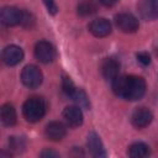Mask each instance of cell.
<instances>
[{"instance_id":"obj_19","label":"cell","mask_w":158,"mask_h":158,"mask_svg":"<svg viewBox=\"0 0 158 158\" xmlns=\"http://www.w3.org/2000/svg\"><path fill=\"white\" fill-rule=\"evenodd\" d=\"M9 148L14 152H21L25 148V141L21 137H10L9 139Z\"/></svg>"},{"instance_id":"obj_25","label":"cell","mask_w":158,"mask_h":158,"mask_svg":"<svg viewBox=\"0 0 158 158\" xmlns=\"http://www.w3.org/2000/svg\"><path fill=\"white\" fill-rule=\"evenodd\" d=\"M99 1H100L104 6H107V7H109V6H114L118 0H99Z\"/></svg>"},{"instance_id":"obj_7","label":"cell","mask_w":158,"mask_h":158,"mask_svg":"<svg viewBox=\"0 0 158 158\" xmlns=\"http://www.w3.org/2000/svg\"><path fill=\"white\" fill-rule=\"evenodd\" d=\"M23 59V51L21 47L16 44H10L4 48L2 51V60L6 65L14 67L17 65Z\"/></svg>"},{"instance_id":"obj_14","label":"cell","mask_w":158,"mask_h":158,"mask_svg":"<svg viewBox=\"0 0 158 158\" xmlns=\"http://www.w3.org/2000/svg\"><path fill=\"white\" fill-rule=\"evenodd\" d=\"M101 72L105 79L107 80H114L116 77H118V72H120V63L114 59V58H106L102 62L101 65Z\"/></svg>"},{"instance_id":"obj_2","label":"cell","mask_w":158,"mask_h":158,"mask_svg":"<svg viewBox=\"0 0 158 158\" xmlns=\"http://www.w3.org/2000/svg\"><path fill=\"white\" fill-rule=\"evenodd\" d=\"M47 111V102L41 96H31L22 105V115L28 122H38Z\"/></svg>"},{"instance_id":"obj_21","label":"cell","mask_w":158,"mask_h":158,"mask_svg":"<svg viewBox=\"0 0 158 158\" xmlns=\"http://www.w3.org/2000/svg\"><path fill=\"white\" fill-rule=\"evenodd\" d=\"M35 16L31 14V12H28V11H23L22 10V20H21V25L23 26V27H27V28H31V27H33V25H35Z\"/></svg>"},{"instance_id":"obj_5","label":"cell","mask_w":158,"mask_h":158,"mask_svg":"<svg viewBox=\"0 0 158 158\" xmlns=\"http://www.w3.org/2000/svg\"><path fill=\"white\" fill-rule=\"evenodd\" d=\"M35 56L41 63H51L56 58V49L52 43L47 41H40L35 46Z\"/></svg>"},{"instance_id":"obj_15","label":"cell","mask_w":158,"mask_h":158,"mask_svg":"<svg viewBox=\"0 0 158 158\" xmlns=\"http://www.w3.org/2000/svg\"><path fill=\"white\" fill-rule=\"evenodd\" d=\"M0 117H1V122L5 126H14L17 121L15 107L11 104H4L0 110Z\"/></svg>"},{"instance_id":"obj_9","label":"cell","mask_w":158,"mask_h":158,"mask_svg":"<svg viewBox=\"0 0 158 158\" xmlns=\"http://www.w3.org/2000/svg\"><path fill=\"white\" fill-rule=\"evenodd\" d=\"M90 33L95 37H106L111 33V23L109 22V20L104 19V17H99V19H95L93 20L89 26H88Z\"/></svg>"},{"instance_id":"obj_18","label":"cell","mask_w":158,"mask_h":158,"mask_svg":"<svg viewBox=\"0 0 158 158\" xmlns=\"http://www.w3.org/2000/svg\"><path fill=\"white\" fill-rule=\"evenodd\" d=\"M69 98H70V99H72L79 107L89 109V106H90L88 95L85 94L84 90H81V89H79V88H75V89L73 90V93L69 95Z\"/></svg>"},{"instance_id":"obj_26","label":"cell","mask_w":158,"mask_h":158,"mask_svg":"<svg viewBox=\"0 0 158 158\" xmlns=\"http://www.w3.org/2000/svg\"><path fill=\"white\" fill-rule=\"evenodd\" d=\"M157 54H158V47H157Z\"/></svg>"},{"instance_id":"obj_3","label":"cell","mask_w":158,"mask_h":158,"mask_svg":"<svg viewBox=\"0 0 158 158\" xmlns=\"http://www.w3.org/2000/svg\"><path fill=\"white\" fill-rule=\"evenodd\" d=\"M42 80H43L42 72L40 70L38 67H36L33 64L26 65L21 72V81L23 83L25 86H27L30 89L38 88L42 84Z\"/></svg>"},{"instance_id":"obj_4","label":"cell","mask_w":158,"mask_h":158,"mask_svg":"<svg viewBox=\"0 0 158 158\" xmlns=\"http://www.w3.org/2000/svg\"><path fill=\"white\" fill-rule=\"evenodd\" d=\"M115 23L120 31L125 33H133L138 30V20L130 12H121L115 16Z\"/></svg>"},{"instance_id":"obj_12","label":"cell","mask_w":158,"mask_h":158,"mask_svg":"<svg viewBox=\"0 0 158 158\" xmlns=\"http://www.w3.org/2000/svg\"><path fill=\"white\" fill-rule=\"evenodd\" d=\"M63 118L72 127H78L83 123V112L79 106H67L63 110Z\"/></svg>"},{"instance_id":"obj_10","label":"cell","mask_w":158,"mask_h":158,"mask_svg":"<svg viewBox=\"0 0 158 158\" xmlns=\"http://www.w3.org/2000/svg\"><path fill=\"white\" fill-rule=\"evenodd\" d=\"M86 144H88V149L89 153L93 157H106V152L104 148V144L99 137V135L96 132H90L88 135V139H86Z\"/></svg>"},{"instance_id":"obj_13","label":"cell","mask_w":158,"mask_h":158,"mask_svg":"<svg viewBox=\"0 0 158 158\" xmlns=\"http://www.w3.org/2000/svg\"><path fill=\"white\" fill-rule=\"evenodd\" d=\"M138 10L144 20H154L158 17V0H142Z\"/></svg>"},{"instance_id":"obj_22","label":"cell","mask_w":158,"mask_h":158,"mask_svg":"<svg viewBox=\"0 0 158 158\" xmlns=\"http://www.w3.org/2000/svg\"><path fill=\"white\" fill-rule=\"evenodd\" d=\"M136 58H137L138 63L142 64L143 67H147L151 63V56H149L148 52H139V53L136 54Z\"/></svg>"},{"instance_id":"obj_17","label":"cell","mask_w":158,"mask_h":158,"mask_svg":"<svg viewBox=\"0 0 158 158\" xmlns=\"http://www.w3.org/2000/svg\"><path fill=\"white\" fill-rule=\"evenodd\" d=\"M96 10H98V5L95 4L94 0H81L77 6L78 15H80L83 17H86V16L95 14Z\"/></svg>"},{"instance_id":"obj_6","label":"cell","mask_w":158,"mask_h":158,"mask_svg":"<svg viewBox=\"0 0 158 158\" xmlns=\"http://www.w3.org/2000/svg\"><path fill=\"white\" fill-rule=\"evenodd\" d=\"M1 23L6 27H12L16 25H21L22 20V10L15 6H5L1 10Z\"/></svg>"},{"instance_id":"obj_23","label":"cell","mask_w":158,"mask_h":158,"mask_svg":"<svg viewBox=\"0 0 158 158\" xmlns=\"http://www.w3.org/2000/svg\"><path fill=\"white\" fill-rule=\"evenodd\" d=\"M43 2H44V5H46V7H47L49 14H52V15L57 14L58 7H57V4H56L54 0H43Z\"/></svg>"},{"instance_id":"obj_20","label":"cell","mask_w":158,"mask_h":158,"mask_svg":"<svg viewBox=\"0 0 158 158\" xmlns=\"http://www.w3.org/2000/svg\"><path fill=\"white\" fill-rule=\"evenodd\" d=\"M75 88H77V86L74 85V83L72 81V79H70L69 77L64 75L63 79H62V89H63L64 94H65L67 96H69V95L73 93V90H74Z\"/></svg>"},{"instance_id":"obj_16","label":"cell","mask_w":158,"mask_h":158,"mask_svg":"<svg viewBox=\"0 0 158 158\" xmlns=\"http://www.w3.org/2000/svg\"><path fill=\"white\" fill-rule=\"evenodd\" d=\"M149 147L143 142H135L128 147V156L132 158H143L149 156Z\"/></svg>"},{"instance_id":"obj_24","label":"cell","mask_w":158,"mask_h":158,"mask_svg":"<svg viewBox=\"0 0 158 158\" xmlns=\"http://www.w3.org/2000/svg\"><path fill=\"white\" fill-rule=\"evenodd\" d=\"M40 156L43 157V158H57V157H59V153H57V152H54V151L44 149V151H42V152L40 153Z\"/></svg>"},{"instance_id":"obj_1","label":"cell","mask_w":158,"mask_h":158,"mask_svg":"<svg viewBox=\"0 0 158 158\" xmlns=\"http://www.w3.org/2000/svg\"><path fill=\"white\" fill-rule=\"evenodd\" d=\"M146 80L137 75H118L112 80V91L116 96L135 101L146 93Z\"/></svg>"},{"instance_id":"obj_11","label":"cell","mask_w":158,"mask_h":158,"mask_svg":"<svg viewBox=\"0 0 158 158\" xmlns=\"http://www.w3.org/2000/svg\"><path fill=\"white\" fill-rule=\"evenodd\" d=\"M65 133H67V128L59 121H52L44 128V135L51 141H60L64 138Z\"/></svg>"},{"instance_id":"obj_8","label":"cell","mask_w":158,"mask_h":158,"mask_svg":"<svg viewBox=\"0 0 158 158\" xmlns=\"http://www.w3.org/2000/svg\"><path fill=\"white\" fill-rule=\"evenodd\" d=\"M153 120V115L149 109L147 107H137L131 115V122L136 128H144L147 127Z\"/></svg>"}]
</instances>
